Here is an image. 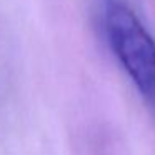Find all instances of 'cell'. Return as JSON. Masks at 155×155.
Returning <instances> with one entry per match:
<instances>
[{"label":"cell","instance_id":"cell-1","mask_svg":"<svg viewBox=\"0 0 155 155\" xmlns=\"http://www.w3.org/2000/svg\"><path fill=\"white\" fill-rule=\"evenodd\" d=\"M108 44L137 90L155 104V40L122 2L108 0L104 10Z\"/></svg>","mask_w":155,"mask_h":155}]
</instances>
